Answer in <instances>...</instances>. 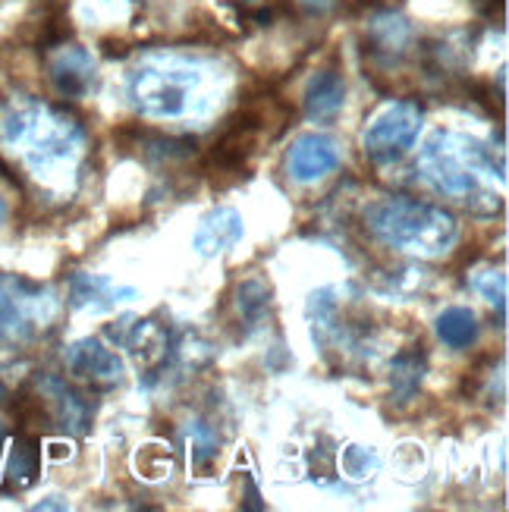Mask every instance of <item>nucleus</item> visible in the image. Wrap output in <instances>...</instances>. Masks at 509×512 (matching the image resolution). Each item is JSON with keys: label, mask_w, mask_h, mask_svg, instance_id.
<instances>
[{"label": "nucleus", "mask_w": 509, "mask_h": 512, "mask_svg": "<svg viewBox=\"0 0 509 512\" xmlns=\"http://www.w3.org/2000/svg\"><path fill=\"white\" fill-rule=\"evenodd\" d=\"M418 167L437 192L459 198L478 214H494L503 205V198L494 195V180H506L503 158L494 161V151L469 136L437 129L418 154Z\"/></svg>", "instance_id": "nucleus-1"}, {"label": "nucleus", "mask_w": 509, "mask_h": 512, "mask_svg": "<svg viewBox=\"0 0 509 512\" xmlns=\"http://www.w3.org/2000/svg\"><path fill=\"white\" fill-rule=\"evenodd\" d=\"M0 142L13 151H22L32 173H54L73 167L82 154L85 132L82 126L41 104H19L0 117Z\"/></svg>", "instance_id": "nucleus-2"}, {"label": "nucleus", "mask_w": 509, "mask_h": 512, "mask_svg": "<svg viewBox=\"0 0 509 512\" xmlns=\"http://www.w3.org/2000/svg\"><path fill=\"white\" fill-rule=\"evenodd\" d=\"M365 227L384 246L422 258L450 252L459 239V220L450 211L418 202V198H381L368 205Z\"/></svg>", "instance_id": "nucleus-3"}, {"label": "nucleus", "mask_w": 509, "mask_h": 512, "mask_svg": "<svg viewBox=\"0 0 509 512\" xmlns=\"http://www.w3.org/2000/svg\"><path fill=\"white\" fill-rule=\"evenodd\" d=\"M202 85V73L192 60H154L136 70L129 79V98L145 117L173 120L189 110V98Z\"/></svg>", "instance_id": "nucleus-4"}, {"label": "nucleus", "mask_w": 509, "mask_h": 512, "mask_svg": "<svg viewBox=\"0 0 509 512\" xmlns=\"http://www.w3.org/2000/svg\"><path fill=\"white\" fill-rule=\"evenodd\" d=\"M57 302L51 289L19 277H0V343H29L48 327Z\"/></svg>", "instance_id": "nucleus-5"}, {"label": "nucleus", "mask_w": 509, "mask_h": 512, "mask_svg": "<svg viewBox=\"0 0 509 512\" xmlns=\"http://www.w3.org/2000/svg\"><path fill=\"white\" fill-rule=\"evenodd\" d=\"M422 132V107L412 101H396L384 107L365 129V154L374 164H396L406 158Z\"/></svg>", "instance_id": "nucleus-6"}, {"label": "nucleus", "mask_w": 509, "mask_h": 512, "mask_svg": "<svg viewBox=\"0 0 509 512\" xmlns=\"http://www.w3.org/2000/svg\"><path fill=\"white\" fill-rule=\"evenodd\" d=\"M340 167V145L324 132H305L286 151V173L296 183H318Z\"/></svg>", "instance_id": "nucleus-7"}, {"label": "nucleus", "mask_w": 509, "mask_h": 512, "mask_svg": "<svg viewBox=\"0 0 509 512\" xmlns=\"http://www.w3.org/2000/svg\"><path fill=\"white\" fill-rule=\"evenodd\" d=\"M66 368L76 377L98 390L114 387L123 381V362L114 349H107L101 340H79L66 352Z\"/></svg>", "instance_id": "nucleus-8"}, {"label": "nucleus", "mask_w": 509, "mask_h": 512, "mask_svg": "<svg viewBox=\"0 0 509 512\" xmlns=\"http://www.w3.org/2000/svg\"><path fill=\"white\" fill-rule=\"evenodd\" d=\"M242 233H246L242 214L236 208H217V211H211L202 220V224H198L192 246H195V252L202 255V258H211V255H220V252L233 249L236 242L242 239Z\"/></svg>", "instance_id": "nucleus-9"}, {"label": "nucleus", "mask_w": 509, "mask_h": 512, "mask_svg": "<svg viewBox=\"0 0 509 512\" xmlns=\"http://www.w3.org/2000/svg\"><path fill=\"white\" fill-rule=\"evenodd\" d=\"M51 82L63 98H82L95 82V63L82 48H66L51 63Z\"/></svg>", "instance_id": "nucleus-10"}, {"label": "nucleus", "mask_w": 509, "mask_h": 512, "mask_svg": "<svg viewBox=\"0 0 509 512\" xmlns=\"http://www.w3.org/2000/svg\"><path fill=\"white\" fill-rule=\"evenodd\" d=\"M346 104V82L337 70H321L305 88V114L318 123H334Z\"/></svg>", "instance_id": "nucleus-11"}, {"label": "nucleus", "mask_w": 509, "mask_h": 512, "mask_svg": "<svg viewBox=\"0 0 509 512\" xmlns=\"http://www.w3.org/2000/svg\"><path fill=\"white\" fill-rule=\"evenodd\" d=\"M139 293L132 286H117L107 277H92V274H76L73 286H70V302L73 308H110L123 299H136Z\"/></svg>", "instance_id": "nucleus-12"}, {"label": "nucleus", "mask_w": 509, "mask_h": 512, "mask_svg": "<svg viewBox=\"0 0 509 512\" xmlns=\"http://www.w3.org/2000/svg\"><path fill=\"white\" fill-rule=\"evenodd\" d=\"M41 472V450H38V440L32 434H16L10 440V453H7V465H4V475L10 481L13 491H22V487L35 484Z\"/></svg>", "instance_id": "nucleus-13"}, {"label": "nucleus", "mask_w": 509, "mask_h": 512, "mask_svg": "<svg viewBox=\"0 0 509 512\" xmlns=\"http://www.w3.org/2000/svg\"><path fill=\"white\" fill-rule=\"evenodd\" d=\"M437 337L450 349H466L478 340V318L472 308H447L437 318Z\"/></svg>", "instance_id": "nucleus-14"}, {"label": "nucleus", "mask_w": 509, "mask_h": 512, "mask_svg": "<svg viewBox=\"0 0 509 512\" xmlns=\"http://www.w3.org/2000/svg\"><path fill=\"white\" fill-rule=\"evenodd\" d=\"M422 374H425V352L418 346V352H403L393 359V387H400L406 396H412L422 384Z\"/></svg>", "instance_id": "nucleus-15"}, {"label": "nucleus", "mask_w": 509, "mask_h": 512, "mask_svg": "<svg viewBox=\"0 0 509 512\" xmlns=\"http://www.w3.org/2000/svg\"><path fill=\"white\" fill-rule=\"evenodd\" d=\"M271 305V289L261 280H246L239 283V311L246 321H258L264 315V308Z\"/></svg>", "instance_id": "nucleus-16"}, {"label": "nucleus", "mask_w": 509, "mask_h": 512, "mask_svg": "<svg viewBox=\"0 0 509 512\" xmlns=\"http://www.w3.org/2000/svg\"><path fill=\"white\" fill-rule=\"evenodd\" d=\"M378 456L368 453L365 447H346L343 450V469L352 478H368L371 472H378Z\"/></svg>", "instance_id": "nucleus-17"}, {"label": "nucleus", "mask_w": 509, "mask_h": 512, "mask_svg": "<svg viewBox=\"0 0 509 512\" xmlns=\"http://www.w3.org/2000/svg\"><path fill=\"white\" fill-rule=\"evenodd\" d=\"M478 286H481L484 299H488L491 305L497 302V308L503 311V305H506V277L503 274H488Z\"/></svg>", "instance_id": "nucleus-18"}, {"label": "nucleus", "mask_w": 509, "mask_h": 512, "mask_svg": "<svg viewBox=\"0 0 509 512\" xmlns=\"http://www.w3.org/2000/svg\"><path fill=\"white\" fill-rule=\"evenodd\" d=\"M35 509H66V503H54V497H51V500H44V503H38Z\"/></svg>", "instance_id": "nucleus-19"}, {"label": "nucleus", "mask_w": 509, "mask_h": 512, "mask_svg": "<svg viewBox=\"0 0 509 512\" xmlns=\"http://www.w3.org/2000/svg\"><path fill=\"white\" fill-rule=\"evenodd\" d=\"M7 214H10V208H7L4 198H0V224H4V220H7Z\"/></svg>", "instance_id": "nucleus-20"}]
</instances>
